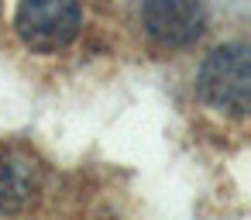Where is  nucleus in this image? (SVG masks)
Wrapping results in <instances>:
<instances>
[{
	"label": "nucleus",
	"instance_id": "obj_3",
	"mask_svg": "<svg viewBox=\"0 0 251 220\" xmlns=\"http://www.w3.org/2000/svg\"><path fill=\"white\" fill-rule=\"evenodd\" d=\"M206 14L200 0H148L145 4V28L155 42L179 49L203 35Z\"/></svg>",
	"mask_w": 251,
	"mask_h": 220
},
{
	"label": "nucleus",
	"instance_id": "obj_2",
	"mask_svg": "<svg viewBox=\"0 0 251 220\" xmlns=\"http://www.w3.org/2000/svg\"><path fill=\"white\" fill-rule=\"evenodd\" d=\"M200 86H203V97L210 103L227 107V110H244L248 107V93H251V62H248V52L241 45L217 49L206 59V66H203Z\"/></svg>",
	"mask_w": 251,
	"mask_h": 220
},
{
	"label": "nucleus",
	"instance_id": "obj_4",
	"mask_svg": "<svg viewBox=\"0 0 251 220\" xmlns=\"http://www.w3.org/2000/svg\"><path fill=\"white\" fill-rule=\"evenodd\" d=\"M31 193V169L21 158H0V210L25 203Z\"/></svg>",
	"mask_w": 251,
	"mask_h": 220
},
{
	"label": "nucleus",
	"instance_id": "obj_1",
	"mask_svg": "<svg viewBox=\"0 0 251 220\" xmlns=\"http://www.w3.org/2000/svg\"><path fill=\"white\" fill-rule=\"evenodd\" d=\"M79 31L76 0H25L18 11V35L42 52L62 49Z\"/></svg>",
	"mask_w": 251,
	"mask_h": 220
}]
</instances>
